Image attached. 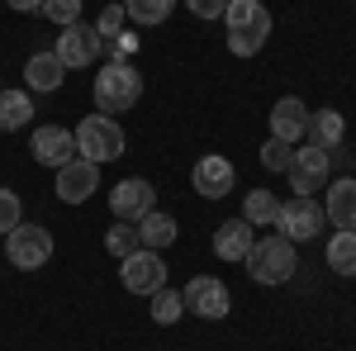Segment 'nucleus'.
I'll return each mask as SVG.
<instances>
[{"label": "nucleus", "mask_w": 356, "mask_h": 351, "mask_svg": "<svg viewBox=\"0 0 356 351\" xmlns=\"http://www.w3.org/2000/svg\"><path fill=\"white\" fill-rule=\"evenodd\" d=\"M143 100V72L124 57H110L100 72H95V105L100 114H124Z\"/></svg>", "instance_id": "nucleus-1"}, {"label": "nucleus", "mask_w": 356, "mask_h": 351, "mask_svg": "<svg viewBox=\"0 0 356 351\" xmlns=\"http://www.w3.org/2000/svg\"><path fill=\"white\" fill-rule=\"evenodd\" d=\"M295 266H300V252L285 233H266L247 252V275L257 285H285V280H295Z\"/></svg>", "instance_id": "nucleus-2"}, {"label": "nucleus", "mask_w": 356, "mask_h": 351, "mask_svg": "<svg viewBox=\"0 0 356 351\" xmlns=\"http://www.w3.org/2000/svg\"><path fill=\"white\" fill-rule=\"evenodd\" d=\"M76 157H86V162L105 166L114 162V157H124V129L114 124V114H86L81 124H76Z\"/></svg>", "instance_id": "nucleus-3"}, {"label": "nucleus", "mask_w": 356, "mask_h": 351, "mask_svg": "<svg viewBox=\"0 0 356 351\" xmlns=\"http://www.w3.org/2000/svg\"><path fill=\"white\" fill-rule=\"evenodd\" d=\"M119 285H124L129 295L152 299L157 290H166V261L157 256V252L138 247V252H129V256L119 261Z\"/></svg>", "instance_id": "nucleus-4"}, {"label": "nucleus", "mask_w": 356, "mask_h": 351, "mask_svg": "<svg viewBox=\"0 0 356 351\" xmlns=\"http://www.w3.org/2000/svg\"><path fill=\"white\" fill-rule=\"evenodd\" d=\"M5 256H10V266H19V270L48 266L53 261V233L38 228V223H19L15 233H5Z\"/></svg>", "instance_id": "nucleus-5"}, {"label": "nucleus", "mask_w": 356, "mask_h": 351, "mask_svg": "<svg viewBox=\"0 0 356 351\" xmlns=\"http://www.w3.org/2000/svg\"><path fill=\"white\" fill-rule=\"evenodd\" d=\"M100 48H105V43H100V28L76 19V24H67L62 33H57L53 53H57V62H62L67 72H81V67H90V62H100Z\"/></svg>", "instance_id": "nucleus-6"}, {"label": "nucleus", "mask_w": 356, "mask_h": 351, "mask_svg": "<svg viewBox=\"0 0 356 351\" xmlns=\"http://www.w3.org/2000/svg\"><path fill=\"white\" fill-rule=\"evenodd\" d=\"M181 299H186V309L195 318H209V323L228 318V309H233V295H228V285L219 275H195L191 285L181 290Z\"/></svg>", "instance_id": "nucleus-7"}, {"label": "nucleus", "mask_w": 356, "mask_h": 351, "mask_svg": "<svg viewBox=\"0 0 356 351\" xmlns=\"http://www.w3.org/2000/svg\"><path fill=\"white\" fill-rule=\"evenodd\" d=\"M323 223H328L323 204H314L309 195H295L290 204H280V218H275V228H280L290 243H309V238H318Z\"/></svg>", "instance_id": "nucleus-8"}, {"label": "nucleus", "mask_w": 356, "mask_h": 351, "mask_svg": "<svg viewBox=\"0 0 356 351\" xmlns=\"http://www.w3.org/2000/svg\"><path fill=\"white\" fill-rule=\"evenodd\" d=\"M157 209V190L152 181H143V176H129V181H119L110 190V214L119 223H138L143 214H152Z\"/></svg>", "instance_id": "nucleus-9"}, {"label": "nucleus", "mask_w": 356, "mask_h": 351, "mask_svg": "<svg viewBox=\"0 0 356 351\" xmlns=\"http://www.w3.org/2000/svg\"><path fill=\"white\" fill-rule=\"evenodd\" d=\"M328 176H332V152L314 147V142L295 147V162H290V190L295 195H314Z\"/></svg>", "instance_id": "nucleus-10"}, {"label": "nucleus", "mask_w": 356, "mask_h": 351, "mask_svg": "<svg viewBox=\"0 0 356 351\" xmlns=\"http://www.w3.org/2000/svg\"><path fill=\"white\" fill-rule=\"evenodd\" d=\"M29 152H33V162H43V166H67L76 157V133L62 129V124H38L33 138H29Z\"/></svg>", "instance_id": "nucleus-11"}, {"label": "nucleus", "mask_w": 356, "mask_h": 351, "mask_svg": "<svg viewBox=\"0 0 356 351\" xmlns=\"http://www.w3.org/2000/svg\"><path fill=\"white\" fill-rule=\"evenodd\" d=\"M95 190H100V166L95 162L72 157L67 166H57V199L62 204H86Z\"/></svg>", "instance_id": "nucleus-12"}, {"label": "nucleus", "mask_w": 356, "mask_h": 351, "mask_svg": "<svg viewBox=\"0 0 356 351\" xmlns=\"http://www.w3.org/2000/svg\"><path fill=\"white\" fill-rule=\"evenodd\" d=\"M191 186H195V195H204V199H223L228 190L238 186V171H233V162H228V157L209 152V157H200V162H195Z\"/></svg>", "instance_id": "nucleus-13"}, {"label": "nucleus", "mask_w": 356, "mask_h": 351, "mask_svg": "<svg viewBox=\"0 0 356 351\" xmlns=\"http://www.w3.org/2000/svg\"><path fill=\"white\" fill-rule=\"evenodd\" d=\"M323 214L337 233H356V176H342L328 186V199H323Z\"/></svg>", "instance_id": "nucleus-14"}, {"label": "nucleus", "mask_w": 356, "mask_h": 351, "mask_svg": "<svg viewBox=\"0 0 356 351\" xmlns=\"http://www.w3.org/2000/svg\"><path fill=\"white\" fill-rule=\"evenodd\" d=\"M304 129H309V109H304L300 95H280L271 105V138H285V142H295L300 147Z\"/></svg>", "instance_id": "nucleus-15"}, {"label": "nucleus", "mask_w": 356, "mask_h": 351, "mask_svg": "<svg viewBox=\"0 0 356 351\" xmlns=\"http://www.w3.org/2000/svg\"><path fill=\"white\" fill-rule=\"evenodd\" d=\"M67 76V67L57 62L53 48H38V53L24 62V90H38V95H53L57 85Z\"/></svg>", "instance_id": "nucleus-16"}, {"label": "nucleus", "mask_w": 356, "mask_h": 351, "mask_svg": "<svg viewBox=\"0 0 356 351\" xmlns=\"http://www.w3.org/2000/svg\"><path fill=\"white\" fill-rule=\"evenodd\" d=\"M304 138L314 142V147H323L337 157V147H342V138H347V119L337 114V109H309V129Z\"/></svg>", "instance_id": "nucleus-17"}, {"label": "nucleus", "mask_w": 356, "mask_h": 351, "mask_svg": "<svg viewBox=\"0 0 356 351\" xmlns=\"http://www.w3.org/2000/svg\"><path fill=\"white\" fill-rule=\"evenodd\" d=\"M252 223L247 218H228L219 223V233H214V256L219 261H247V252H252Z\"/></svg>", "instance_id": "nucleus-18"}, {"label": "nucleus", "mask_w": 356, "mask_h": 351, "mask_svg": "<svg viewBox=\"0 0 356 351\" xmlns=\"http://www.w3.org/2000/svg\"><path fill=\"white\" fill-rule=\"evenodd\" d=\"M138 228V243L147 247V252H166V247L181 238V228H176V218L171 214H162V209H152V214H143L134 223Z\"/></svg>", "instance_id": "nucleus-19"}, {"label": "nucleus", "mask_w": 356, "mask_h": 351, "mask_svg": "<svg viewBox=\"0 0 356 351\" xmlns=\"http://www.w3.org/2000/svg\"><path fill=\"white\" fill-rule=\"evenodd\" d=\"M33 119V95L29 90H0V133H19Z\"/></svg>", "instance_id": "nucleus-20"}, {"label": "nucleus", "mask_w": 356, "mask_h": 351, "mask_svg": "<svg viewBox=\"0 0 356 351\" xmlns=\"http://www.w3.org/2000/svg\"><path fill=\"white\" fill-rule=\"evenodd\" d=\"M243 218L252 228H271L275 218H280V199H275L271 190H247L243 199Z\"/></svg>", "instance_id": "nucleus-21"}, {"label": "nucleus", "mask_w": 356, "mask_h": 351, "mask_svg": "<svg viewBox=\"0 0 356 351\" xmlns=\"http://www.w3.org/2000/svg\"><path fill=\"white\" fill-rule=\"evenodd\" d=\"M271 38V19L266 24H247V28H228V53L233 57H257Z\"/></svg>", "instance_id": "nucleus-22"}, {"label": "nucleus", "mask_w": 356, "mask_h": 351, "mask_svg": "<svg viewBox=\"0 0 356 351\" xmlns=\"http://www.w3.org/2000/svg\"><path fill=\"white\" fill-rule=\"evenodd\" d=\"M171 10H176V0H124V15H129L134 24H143V28L166 24Z\"/></svg>", "instance_id": "nucleus-23"}, {"label": "nucleus", "mask_w": 356, "mask_h": 351, "mask_svg": "<svg viewBox=\"0 0 356 351\" xmlns=\"http://www.w3.org/2000/svg\"><path fill=\"white\" fill-rule=\"evenodd\" d=\"M223 19H228V28H247V24H266L271 15H266V0H228Z\"/></svg>", "instance_id": "nucleus-24"}, {"label": "nucleus", "mask_w": 356, "mask_h": 351, "mask_svg": "<svg viewBox=\"0 0 356 351\" xmlns=\"http://www.w3.org/2000/svg\"><path fill=\"white\" fill-rule=\"evenodd\" d=\"M328 266L337 270V275H356V233H332Z\"/></svg>", "instance_id": "nucleus-25"}, {"label": "nucleus", "mask_w": 356, "mask_h": 351, "mask_svg": "<svg viewBox=\"0 0 356 351\" xmlns=\"http://www.w3.org/2000/svg\"><path fill=\"white\" fill-rule=\"evenodd\" d=\"M181 313H186V299H181V290H157V295H152V318H157L162 327L181 323Z\"/></svg>", "instance_id": "nucleus-26"}, {"label": "nucleus", "mask_w": 356, "mask_h": 351, "mask_svg": "<svg viewBox=\"0 0 356 351\" xmlns=\"http://www.w3.org/2000/svg\"><path fill=\"white\" fill-rule=\"evenodd\" d=\"M105 247H110L114 256L124 261V256H129V252H138L143 243H138V228H134V223H119V218H114L110 233H105Z\"/></svg>", "instance_id": "nucleus-27"}, {"label": "nucleus", "mask_w": 356, "mask_h": 351, "mask_svg": "<svg viewBox=\"0 0 356 351\" xmlns=\"http://www.w3.org/2000/svg\"><path fill=\"white\" fill-rule=\"evenodd\" d=\"M295 162V142H285V138H266V147H261V166L266 171H290Z\"/></svg>", "instance_id": "nucleus-28"}, {"label": "nucleus", "mask_w": 356, "mask_h": 351, "mask_svg": "<svg viewBox=\"0 0 356 351\" xmlns=\"http://www.w3.org/2000/svg\"><path fill=\"white\" fill-rule=\"evenodd\" d=\"M19 223H24V199H19L15 190L0 186V238H5V233H15Z\"/></svg>", "instance_id": "nucleus-29"}, {"label": "nucleus", "mask_w": 356, "mask_h": 351, "mask_svg": "<svg viewBox=\"0 0 356 351\" xmlns=\"http://www.w3.org/2000/svg\"><path fill=\"white\" fill-rule=\"evenodd\" d=\"M43 15H48L57 28H67V24L81 19V0H43Z\"/></svg>", "instance_id": "nucleus-30"}, {"label": "nucleus", "mask_w": 356, "mask_h": 351, "mask_svg": "<svg viewBox=\"0 0 356 351\" xmlns=\"http://www.w3.org/2000/svg\"><path fill=\"white\" fill-rule=\"evenodd\" d=\"M124 19H129V15H124V5H105V15H100V43H114V38H119V33H124Z\"/></svg>", "instance_id": "nucleus-31"}, {"label": "nucleus", "mask_w": 356, "mask_h": 351, "mask_svg": "<svg viewBox=\"0 0 356 351\" xmlns=\"http://www.w3.org/2000/svg\"><path fill=\"white\" fill-rule=\"evenodd\" d=\"M186 10H191L195 19H223L228 0H186Z\"/></svg>", "instance_id": "nucleus-32"}, {"label": "nucleus", "mask_w": 356, "mask_h": 351, "mask_svg": "<svg viewBox=\"0 0 356 351\" xmlns=\"http://www.w3.org/2000/svg\"><path fill=\"white\" fill-rule=\"evenodd\" d=\"M15 15H33V10H43V0H5Z\"/></svg>", "instance_id": "nucleus-33"}]
</instances>
